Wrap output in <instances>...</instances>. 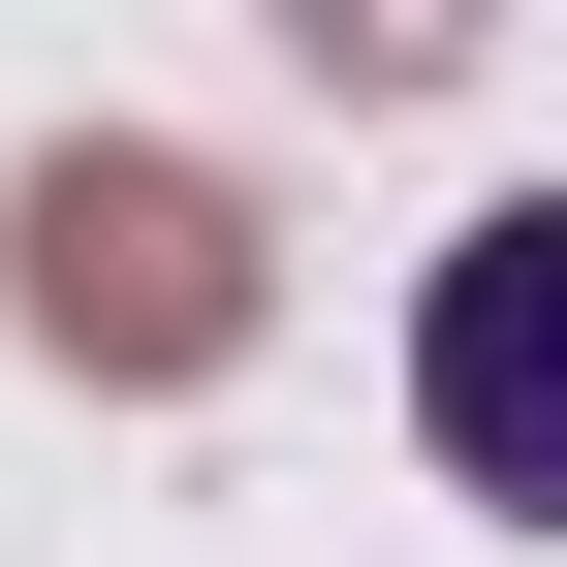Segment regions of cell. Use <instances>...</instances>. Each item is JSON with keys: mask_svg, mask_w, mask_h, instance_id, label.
Here are the masks:
<instances>
[{"mask_svg": "<svg viewBox=\"0 0 567 567\" xmlns=\"http://www.w3.org/2000/svg\"><path fill=\"white\" fill-rule=\"evenodd\" d=\"M0 284H32L63 379H221V347H252V221H221V158H126V126H63V158H32Z\"/></svg>", "mask_w": 567, "mask_h": 567, "instance_id": "obj_1", "label": "cell"}, {"mask_svg": "<svg viewBox=\"0 0 567 567\" xmlns=\"http://www.w3.org/2000/svg\"><path fill=\"white\" fill-rule=\"evenodd\" d=\"M410 410H442V473H473V505H567V189H505V221L442 252Z\"/></svg>", "mask_w": 567, "mask_h": 567, "instance_id": "obj_2", "label": "cell"}]
</instances>
